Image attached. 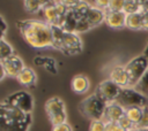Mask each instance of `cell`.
Segmentation results:
<instances>
[{
	"label": "cell",
	"instance_id": "obj_33",
	"mask_svg": "<svg viewBox=\"0 0 148 131\" xmlns=\"http://www.w3.org/2000/svg\"><path fill=\"white\" fill-rule=\"evenodd\" d=\"M94 7H97L102 10H106L110 6V0H94Z\"/></svg>",
	"mask_w": 148,
	"mask_h": 131
},
{
	"label": "cell",
	"instance_id": "obj_32",
	"mask_svg": "<svg viewBox=\"0 0 148 131\" xmlns=\"http://www.w3.org/2000/svg\"><path fill=\"white\" fill-rule=\"evenodd\" d=\"M105 131H126L118 122H108L105 123Z\"/></svg>",
	"mask_w": 148,
	"mask_h": 131
},
{
	"label": "cell",
	"instance_id": "obj_31",
	"mask_svg": "<svg viewBox=\"0 0 148 131\" xmlns=\"http://www.w3.org/2000/svg\"><path fill=\"white\" fill-rule=\"evenodd\" d=\"M126 131H131V130H133L134 128H135V124L125 115V116H123L120 120H119V122H118Z\"/></svg>",
	"mask_w": 148,
	"mask_h": 131
},
{
	"label": "cell",
	"instance_id": "obj_36",
	"mask_svg": "<svg viewBox=\"0 0 148 131\" xmlns=\"http://www.w3.org/2000/svg\"><path fill=\"white\" fill-rule=\"evenodd\" d=\"M1 26H2V31H1V38H3V34L6 32V28H7V24H6V21L5 18L1 16Z\"/></svg>",
	"mask_w": 148,
	"mask_h": 131
},
{
	"label": "cell",
	"instance_id": "obj_30",
	"mask_svg": "<svg viewBox=\"0 0 148 131\" xmlns=\"http://www.w3.org/2000/svg\"><path fill=\"white\" fill-rule=\"evenodd\" d=\"M135 128H140V129H148V106H147V107H143L142 117H141L140 122L135 125Z\"/></svg>",
	"mask_w": 148,
	"mask_h": 131
},
{
	"label": "cell",
	"instance_id": "obj_34",
	"mask_svg": "<svg viewBox=\"0 0 148 131\" xmlns=\"http://www.w3.org/2000/svg\"><path fill=\"white\" fill-rule=\"evenodd\" d=\"M52 131H73V130L68 123H62V124H58V125L52 126Z\"/></svg>",
	"mask_w": 148,
	"mask_h": 131
},
{
	"label": "cell",
	"instance_id": "obj_2",
	"mask_svg": "<svg viewBox=\"0 0 148 131\" xmlns=\"http://www.w3.org/2000/svg\"><path fill=\"white\" fill-rule=\"evenodd\" d=\"M31 114L1 105V131H28Z\"/></svg>",
	"mask_w": 148,
	"mask_h": 131
},
{
	"label": "cell",
	"instance_id": "obj_25",
	"mask_svg": "<svg viewBox=\"0 0 148 131\" xmlns=\"http://www.w3.org/2000/svg\"><path fill=\"white\" fill-rule=\"evenodd\" d=\"M140 9H141V7L139 6V3L135 0H125V5H124L123 11L126 15L138 13V11H140Z\"/></svg>",
	"mask_w": 148,
	"mask_h": 131
},
{
	"label": "cell",
	"instance_id": "obj_14",
	"mask_svg": "<svg viewBox=\"0 0 148 131\" xmlns=\"http://www.w3.org/2000/svg\"><path fill=\"white\" fill-rule=\"evenodd\" d=\"M77 20H79V17L75 15V13L73 11V9L72 8H68V10L66 11V14L59 18L57 25L61 26L66 32H75Z\"/></svg>",
	"mask_w": 148,
	"mask_h": 131
},
{
	"label": "cell",
	"instance_id": "obj_9",
	"mask_svg": "<svg viewBox=\"0 0 148 131\" xmlns=\"http://www.w3.org/2000/svg\"><path fill=\"white\" fill-rule=\"evenodd\" d=\"M121 91V87L118 86L116 83H113L110 79H106L102 83L98 84L97 88H96V94L106 103H111L114 102L119 95Z\"/></svg>",
	"mask_w": 148,
	"mask_h": 131
},
{
	"label": "cell",
	"instance_id": "obj_5",
	"mask_svg": "<svg viewBox=\"0 0 148 131\" xmlns=\"http://www.w3.org/2000/svg\"><path fill=\"white\" fill-rule=\"evenodd\" d=\"M1 105L13 107V108H16V109H20L24 113L30 114L32 111V108H34V99L28 92L18 91V92H15V93L8 95L1 102Z\"/></svg>",
	"mask_w": 148,
	"mask_h": 131
},
{
	"label": "cell",
	"instance_id": "obj_12",
	"mask_svg": "<svg viewBox=\"0 0 148 131\" xmlns=\"http://www.w3.org/2000/svg\"><path fill=\"white\" fill-rule=\"evenodd\" d=\"M126 16L124 11L105 10V23L111 29H121L126 26Z\"/></svg>",
	"mask_w": 148,
	"mask_h": 131
},
{
	"label": "cell",
	"instance_id": "obj_24",
	"mask_svg": "<svg viewBox=\"0 0 148 131\" xmlns=\"http://www.w3.org/2000/svg\"><path fill=\"white\" fill-rule=\"evenodd\" d=\"M90 7H91V6H89L88 2L81 0V1H80L75 7H73L72 9H73V11L75 13V15L80 18V17H84V16L87 15V13H88V10L90 9Z\"/></svg>",
	"mask_w": 148,
	"mask_h": 131
},
{
	"label": "cell",
	"instance_id": "obj_7",
	"mask_svg": "<svg viewBox=\"0 0 148 131\" xmlns=\"http://www.w3.org/2000/svg\"><path fill=\"white\" fill-rule=\"evenodd\" d=\"M125 69L128 75L130 86L134 87L136 83L141 79V77L145 75V72L148 70V60L145 55L136 56L125 66Z\"/></svg>",
	"mask_w": 148,
	"mask_h": 131
},
{
	"label": "cell",
	"instance_id": "obj_20",
	"mask_svg": "<svg viewBox=\"0 0 148 131\" xmlns=\"http://www.w3.org/2000/svg\"><path fill=\"white\" fill-rule=\"evenodd\" d=\"M35 64L44 67L46 70H49L52 74H57V66H56V61L51 57H44V56H37L34 60Z\"/></svg>",
	"mask_w": 148,
	"mask_h": 131
},
{
	"label": "cell",
	"instance_id": "obj_35",
	"mask_svg": "<svg viewBox=\"0 0 148 131\" xmlns=\"http://www.w3.org/2000/svg\"><path fill=\"white\" fill-rule=\"evenodd\" d=\"M58 1H60L61 3H64L67 8H73V7H75L81 0H58Z\"/></svg>",
	"mask_w": 148,
	"mask_h": 131
},
{
	"label": "cell",
	"instance_id": "obj_3",
	"mask_svg": "<svg viewBox=\"0 0 148 131\" xmlns=\"http://www.w3.org/2000/svg\"><path fill=\"white\" fill-rule=\"evenodd\" d=\"M106 106L108 103L95 93L82 100L79 105V109L86 117L90 118L91 121H96L103 118Z\"/></svg>",
	"mask_w": 148,
	"mask_h": 131
},
{
	"label": "cell",
	"instance_id": "obj_13",
	"mask_svg": "<svg viewBox=\"0 0 148 131\" xmlns=\"http://www.w3.org/2000/svg\"><path fill=\"white\" fill-rule=\"evenodd\" d=\"M110 80L116 83L121 88L130 86V79H128L127 71H126L125 67H121V66H116L110 71Z\"/></svg>",
	"mask_w": 148,
	"mask_h": 131
},
{
	"label": "cell",
	"instance_id": "obj_27",
	"mask_svg": "<svg viewBox=\"0 0 148 131\" xmlns=\"http://www.w3.org/2000/svg\"><path fill=\"white\" fill-rule=\"evenodd\" d=\"M89 29H91V26H90V24L88 23L87 18H86V17H80V18L77 20V23H76L75 33L86 32V31H88Z\"/></svg>",
	"mask_w": 148,
	"mask_h": 131
},
{
	"label": "cell",
	"instance_id": "obj_8",
	"mask_svg": "<svg viewBox=\"0 0 148 131\" xmlns=\"http://www.w3.org/2000/svg\"><path fill=\"white\" fill-rule=\"evenodd\" d=\"M56 48L61 51L66 55L79 54L82 51V41L77 33L65 31Z\"/></svg>",
	"mask_w": 148,
	"mask_h": 131
},
{
	"label": "cell",
	"instance_id": "obj_41",
	"mask_svg": "<svg viewBox=\"0 0 148 131\" xmlns=\"http://www.w3.org/2000/svg\"><path fill=\"white\" fill-rule=\"evenodd\" d=\"M131 131H148V129H140V128H134Z\"/></svg>",
	"mask_w": 148,
	"mask_h": 131
},
{
	"label": "cell",
	"instance_id": "obj_4",
	"mask_svg": "<svg viewBox=\"0 0 148 131\" xmlns=\"http://www.w3.org/2000/svg\"><path fill=\"white\" fill-rule=\"evenodd\" d=\"M117 103H119L121 107L130 108V107H147L148 106V97L141 94L135 88L132 87H124L121 88L117 100Z\"/></svg>",
	"mask_w": 148,
	"mask_h": 131
},
{
	"label": "cell",
	"instance_id": "obj_19",
	"mask_svg": "<svg viewBox=\"0 0 148 131\" xmlns=\"http://www.w3.org/2000/svg\"><path fill=\"white\" fill-rule=\"evenodd\" d=\"M42 14H43V17H44V21L46 23H49L50 25H53V24H58V21H59V15L57 13V9H56V5L54 6H47V7H43L42 8Z\"/></svg>",
	"mask_w": 148,
	"mask_h": 131
},
{
	"label": "cell",
	"instance_id": "obj_15",
	"mask_svg": "<svg viewBox=\"0 0 148 131\" xmlns=\"http://www.w3.org/2000/svg\"><path fill=\"white\" fill-rule=\"evenodd\" d=\"M89 86H90L89 79H88V77H86L83 75H76V76H74L73 79H72V83H71L72 90L75 93H77V94L86 93L89 90Z\"/></svg>",
	"mask_w": 148,
	"mask_h": 131
},
{
	"label": "cell",
	"instance_id": "obj_42",
	"mask_svg": "<svg viewBox=\"0 0 148 131\" xmlns=\"http://www.w3.org/2000/svg\"><path fill=\"white\" fill-rule=\"evenodd\" d=\"M143 55L147 57V60H148V45L146 46V48H145V52H143Z\"/></svg>",
	"mask_w": 148,
	"mask_h": 131
},
{
	"label": "cell",
	"instance_id": "obj_11",
	"mask_svg": "<svg viewBox=\"0 0 148 131\" xmlns=\"http://www.w3.org/2000/svg\"><path fill=\"white\" fill-rule=\"evenodd\" d=\"M123 116H125V108L121 107L119 103H117L114 101V102L108 103V106L105 108V111H104V116H103L102 120L105 123H108V122H119V120Z\"/></svg>",
	"mask_w": 148,
	"mask_h": 131
},
{
	"label": "cell",
	"instance_id": "obj_37",
	"mask_svg": "<svg viewBox=\"0 0 148 131\" xmlns=\"http://www.w3.org/2000/svg\"><path fill=\"white\" fill-rule=\"evenodd\" d=\"M142 17H143V26H142V29L143 30H148V15H143L142 14Z\"/></svg>",
	"mask_w": 148,
	"mask_h": 131
},
{
	"label": "cell",
	"instance_id": "obj_28",
	"mask_svg": "<svg viewBox=\"0 0 148 131\" xmlns=\"http://www.w3.org/2000/svg\"><path fill=\"white\" fill-rule=\"evenodd\" d=\"M125 5V0H110V6L106 10L112 11H123Z\"/></svg>",
	"mask_w": 148,
	"mask_h": 131
},
{
	"label": "cell",
	"instance_id": "obj_17",
	"mask_svg": "<svg viewBox=\"0 0 148 131\" xmlns=\"http://www.w3.org/2000/svg\"><path fill=\"white\" fill-rule=\"evenodd\" d=\"M17 82L22 85V86H25V87H30V86H34L35 83H36V74L35 71L31 69V68H28V67H24V69L18 74V76L16 77Z\"/></svg>",
	"mask_w": 148,
	"mask_h": 131
},
{
	"label": "cell",
	"instance_id": "obj_16",
	"mask_svg": "<svg viewBox=\"0 0 148 131\" xmlns=\"http://www.w3.org/2000/svg\"><path fill=\"white\" fill-rule=\"evenodd\" d=\"M90 24V26H96L102 22H105V10H102L97 7H90L87 15L84 16Z\"/></svg>",
	"mask_w": 148,
	"mask_h": 131
},
{
	"label": "cell",
	"instance_id": "obj_39",
	"mask_svg": "<svg viewBox=\"0 0 148 131\" xmlns=\"http://www.w3.org/2000/svg\"><path fill=\"white\" fill-rule=\"evenodd\" d=\"M138 3H139V6L140 7H142V6H145L147 2H148V0H135Z\"/></svg>",
	"mask_w": 148,
	"mask_h": 131
},
{
	"label": "cell",
	"instance_id": "obj_1",
	"mask_svg": "<svg viewBox=\"0 0 148 131\" xmlns=\"http://www.w3.org/2000/svg\"><path fill=\"white\" fill-rule=\"evenodd\" d=\"M17 28L23 39L34 48L53 47L52 28L45 21L23 20L18 21Z\"/></svg>",
	"mask_w": 148,
	"mask_h": 131
},
{
	"label": "cell",
	"instance_id": "obj_21",
	"mask_svg": "<svg viewBox=\"0 0 148 131\" xmlns=\"http://www.w3.org/2000/svg\"><path fill=\"white\" fill-rule=\"evenodd\" d=\"M142 113H143V108L141 107H130V108H126L125 109V115L136 125L141 117H142Z\"/></svg>",
	"mask_w": 148,
	"mask_h": 131
},
{
	"label": "cell",
	"instance_id": "obj_40",
	"mask_svg": "<svg viewBox=\"0 0 148 131\" xmlns=\"http://www.w3.org/2000/svg\"><path fill=\"white\" fill-rule=\"evenodd\" d=\"M6 75H7V74H6V71H5V69H3L2 67H1V77H0V78H1V79H3Z\"/></svg>",
	"mask_w": 148,
	"mask_h": 131
},
{
	"label": "cell",
	"instance_id": "obj_22",
	"mask_svg": "<svg viewBox=\"0 0 148 131\" xmlns=\"http://www.w3.org/2000/svg\"><path fill=\"white\" fill-rule=\"evenodd\" d=\"M141 94L148 97V70L145 72V75L141 77V79L136 83V85L133 87Z\"/></svg>",
	"mask_w": 148,
	"mask_h": 131
},
{
	"label": "cell",
	"instance_id": "obj_18",
	"mask_svg": "<svg viewBox=\"0 0 148 131\" xmlns=\"http://www.w3.org/2000/svg\"><path fill=\"white\" fill-rule=\"evenodd\" d=\"M126 26L131 30H141L143 26V17L140 11L128 14L126 16Z\"/></svg>",
	"mask_w": 148,
	"mask_h": 131
},
{
	"label": "cell",
	"instance_id": "obj_10",
	"mask_svg": "<svg viewBox=\"0 0 148 131\" xmlns=\"http://www.w3.org/2000/svg\"><path fill=\"white\" fill-rule=\"evenodd\" d=\"M1 67L5 69L7 76L10 77H17L18 74L24 69L23 61L17 55H12L5 60H1Z\"/></svg>",
	"mask_w": 148,
	"mask_h": 131
},
{
	"label": "cell",
	"instance_id": "obj_26",
	"mask_svg": "<svg viewBox=\"0 0 148 131\" xmlns=\"http://www.w3.org/2000/svg\"><path fill=\"white\" fill-rule=\"evenodd\" d=\"M24 8L28 13H37L42 10L43 6L38 0H24Z\"/></svg>",
	"mask_w": 148,
	"mask_h": 131
},
{
	"label": "cell",
	"instance_id": "obj_29",
	"mask_svg": "<svg viewBox=\"0 0 148 131\" xmlns=\"http://www.w3.org/2000/svg\"><path fill=\"white\" fill-rule=\"evenodd\" d=\"M89 131H105V122L103 120L91 121L89 125Z\"/></svg>",
	"mask_w": 148,
	"mask_h": 131
},
{
	"label": "cell",
	"instance_id": "obj_38",
	"mask_svg": "<svg viewBox=\"0 0 148 131\" xmlns=\"http://www.w3.org/2000/svg\"><path fill=\"white\" fill-rule=\"evenodd\" d=\"M140 13H141V14H143V15H148V2H147L145 6H142V7H141Z\"/></svg>",
	"mask_w": 148,
	"mask_h": 131
},
{
	"label": "cell",
	"instance_id": "obj_6",
	"mask_svg": "<svg viewBox=\"0 0 148 131\" xmlns=\"http://www.w3.org/2000/svg\"><path fill=\"white\" fill-rule=\"evenodd\" d=\"M45 110H46L49 120L53 126L58 125V124L66 123L65 103L60 98H58V97L50 98L45 102Z\"/></svg>",
	"mask_w": 148,
	"mask_h": 131
},
{
	"label": "cell",
	"instance_id": "obj_23",
	"mask_svg": "<svg viewBox=\"0 0 148 131\" xmlns=\"http://www.w3.org/2000/svg\"><path fill=\"white\" fill-rule=\"evenodd\" d=\"M12 55H14L13 47L3 38H1V40H0V59L5 60V59H7Z\"/></svg>",
	"mask_w": 148,
	"mask_h": 131
}]
</instances>
